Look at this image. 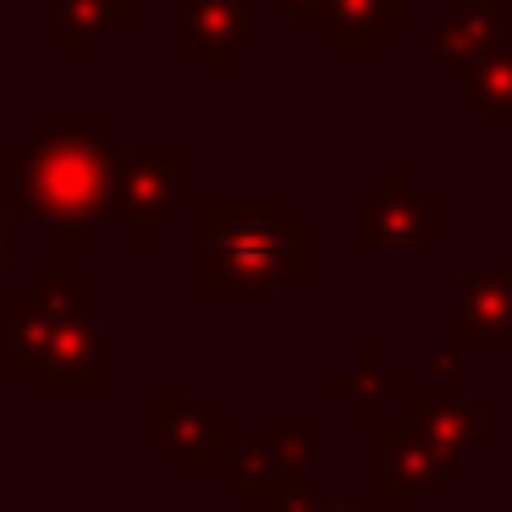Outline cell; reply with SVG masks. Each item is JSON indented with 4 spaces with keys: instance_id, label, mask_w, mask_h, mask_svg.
Returning <instances> with one entry per match:
<instances>
[{
    "instance_id": "obj_11",
    "label": "cell",
    "mask_w": 512,
    "mask_h": 512,
    "mask_svg": "<svg viewBox=\"0 0 512 512\" xmlns=\"http://www.w3.org/2000/svg\"><path fill=\"white\" fill-rule=\"evenodd\" d=\"M45 342H50V303L28 287L23 298H12V309H6V364H12L17 375H34L39 358H45Z\"/></svg>"
},
{
    "instance_id": "obj_13",
    "label": "cell",
    "mask_w": 512,
    "mask_h": 512,
    "mask_svg": "<svg viewBox=\"0 0 512 512\" xmlns=\"http://www.w3.org/2000/svg\"><path fill=\"white\" fill-rule=\"evenodd\" d=\"M413 430H419L441 457H452L457 446L474 435V408H463V402H424V413L413 419Z\"/></svg>"
},
{
    "instance_id": "obj_12",
    "label": "cell",
    "mask_w": 512,
    "mask_h": 512,
    "mask_svg": "<svg viewBox=\"0 0 512 512\" xmlns=\"http://www.w3.org/2000/svg\"><path fill=\"white\" fill-rule=\"evenodd\" d=\"M127 12H133L127 0H56V39L67 50L94 45L105 28L127 23Z\"/></svg>"
},
{
    "instance_id": "obj_14",
    "label": "cell",
    "mask_w": 512,
    "mask_h": 512,
    "mask_svg": "<svg viewBox=\"0 0 512 512\" xmlns=\"http://www.w3.org/2000/svg\"><path fill=\"white\" fill-rule=\"evenodd\" d=\"M380 17H402L397 6L380 12V0H331V23L342 45H375L380 39Z\"/></svg>"
},
{
    "instance_id": "obj_1",
    "label": "cell",
    "mask_w": 512,
    "mask_h": 512,
    "mask_svg": "<svg viewBox=\"0 0 512 512\" xmlns=\"http://www.w3.org/2000/svg\"><path fill=\"white\" fill-rule=\"evenodd\" d=\"M122 160L105 144V127H50L39 144L12 149L6 160V210L12 221H50L61 243H78L89 221L111 215V188Z\"/></svg>"
},
{
    "instance_id": "obj_18",
    "label": "cell",
    "mask_w": 512,
    "mask_h": 512,
    "mask_svg": "<svg viewBox=\"0 0 512 512\" xmlns=\"http://www.w3.org/2000/svg\"><path fill=\"white\" fill-rule=\"evenodd\" d=\"M0 270H6V221H0Z\"/></svg>"
},
{
    "instance_id": "obj_9",
    "label": "cell",
    "mask_w": 512,
    "mask_h": 512,
    "mask_svg": "<svg viewBox=\"0 0 512 512\" xmlns=\"http://www.w3.org/2000/svg\"><path fill=\"white\" fill-rule=\"evenodd\" d=\"M457 331H463V342H496L501 331H512V276L490 270V276L468 281L457 298Z\"/></svg>"
},
{
    "instance_id": "obj_6",
    "label": "cell",
    "mask_w": 512,
    "mask_h": 512,
    "mask_svg": "<svg viewBox=\"0 0 512 512\" xmlns=\"http://www.w3.org/2000/svg\"><path fill=\"white\" fill-rule=\"evenodd\" d=\"M182 12H188V23H182L188 45H199L210 67L226 72L232 56L248 45V0H188Z\"/></svg>"
},
{
    "instance_id": "obj_17",
    "label": "cell",
    "mask_w": 512,
    "mask_h": 512,
    "mask_svg": "<svg viewBox=\"0 0 512 512\" xmlns=\"http://www.w3.org/2000/svg\"><path fill=\"white\" fill-rule=\"evenodd\" d=\"M309 512H375V501H336V507H309Z\"/></svg>"
},
{
    "instance_id": "obj_8",
    "label": "cell",
    "mask_w": 512,
    "mask_h": 512,
    "mask_svg": "<svg viewBox=\"0 0 512 512\" xmlns=\"http://www.w3.org/2000/svg\"><path fill=\"white\" fill-rule=\"evenodd\" d=\"M501 28H507V0H479V6H468L463 17H452V23L435 28V50H441L446 67H474L479 56H490L501 39Z\"/></svg>"
},
{
    "instance_id": "obj_5",
    "label": "cell",
    "mask_w": 512,
    "mask_h": 512,
    "mask_svg": "<svg viewBox=\"0 0 512 512\" xmlns=\"http://www.w3.org/2000/svg\"><path fill=\"white\" fill-rule=\"evenodd\" d=\"M358 237L364 243H391V248H424L430 237V204L413 199L402 177H386L375 199L358 204Z\"/></svg>"
},
{
    "instance_id": "obj_2",
    "label": "cell",
    "mask_w": 512,
    "mask_h": 512,
    "mask_svg": "<svg viewBox=\"0 0 512 512\" xmlns=\"http://www.w3.org/2000/svg\"><path fill=\"white\" fill-rule=\"evenodd\" d=\"M303 270V226L270 199H210V292H270Z\"/></svg>"
},
{
    "instance_id": "obj_10",
    "label": "cell",
    "mask_w": 512,
    "mask_h": 512,
    "mask_svg": "<svg viewBox=\"0 0 512 512\" xmlns=\"http://www.w3.org/2000/svg\"><path fill=\"white\" fill-rule=\"evenodd\" d=\"M441 463L446 457L435 452L413 424L408 430H386V490L391 496H424Z\"/></svg>"
},
{
    "instance_id": "obj_3",
    "label": "cell",
    "mask_w": 512,
    "mask_h": 512,
    "mask_svg": "<svg viewBox=\"0 0 512 512\" xmlns=\"http://www.w3.org/2000/svg\"><path fill=\"white\" fill-rule=\"evenodd\" d=\"M34 292L50 303V342L34 369L39 397H105V342L78 303V270H39Z\"/></svg>"
},
{
    "instance_id": "obj_16",
    "label": "cell",
    "mask_w": 512,
    "mask_h": 512,
    "mask_svg": "<svg viewBox=\"0 0 512 512\" xmlns=\"http://www.w3.org/2000/svg\"><path fill=\"white\" fill-rule=\"evenodd\" d=\"M292 17H331V0H281Z\"/></svg>"
},
{
    "instance_id": "obj_7",
    "label": "cell",
    "mask_w": 512,
    "mask_h": 512,
    "mask_svg": "<svg viewBox=\"0 0 512 512\" xmlns=\"http://www.w3.org/2000/svg\"><path fill=\"white\" fill-rule=\"evenodd\" d=\"M155 430H160V441H171L182 452V468H188V474H199V468L210 463V452H221V446L232 441V424L226 419L193 408V402H177V397H166L155 408Z\"/></svg>"
},
{
    "instance_id": "obj_4",
    "label": "cell",
    "mask_w": 512,
    "mask_h": 512,
    "mask_svg": "<svg viewBox=\"0 0 512 512\" xmlns=\"http://www.w3.org/2000/svg\"><path fill=\"white\" fill-rule=\"evenodd\" d=\"M177 177H182V155L160 149L149 160L116 166V188H111V221L127 226L138 248H149L160 237V226L177 215Z\"/></svg>"
},
{
    "instance_id": "obj_15",
    "label": "cell",
    "mask_w": 512,
    "mask_h": 512,
    "mask_svg": "<svg viewBox=\"0 0 512 512\" xmlns=\"http://www.w3.org/2000/svg\"><path fill=\"white\" fill-rule=\"evenodd\" d=\"M474 94L485 111H512V50H490V61H474Z\"/></svg>"
}]
</instances>
